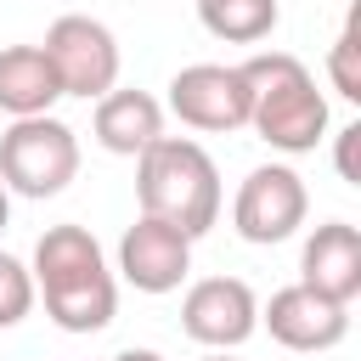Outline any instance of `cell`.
<instances>
[{
    "label": "cell",
    "mask_w": 361,
    "mask_h": 361,
    "mask_svg": "<svg viewBox=\"0 0 361 361\" xmlns=\"http://www.w3.org/2000/svg\"><path fill=\"white\" fill-rule=\"evenodd\" d=\"M79 175V135L51 118H11V130L0 135V186L17 197H56L68 180Z\"/></svg>",
    "instance_id": "277c9868"
},
{
    "label": "cell",
    "mask_w": 361,
    "mask_h": 361,
    "mask_svg": "<svg viewBox=\"0 0 361 361\" xmlns=\"http://www.w3.org/2000/svg\"><path fill=\"white\" fill-rule=\"evenodd\" d=\"M259 322H265V333H271L282 350L316 355V350L344 344V333H350V305H338V299L293 282V288H276V293H271V305L259 310Z\"/></svg>",
    "instance_id": "9c48e42d"
},
{
    "label": "cell",
    "mask_w": 361,
    "mask_h": 361,
    "mask_svg": "<svg viewBox=\"0 0 361 361\" xmlns=\"http://www.w3.org/2000/svg\"><path fill=\"white\" fill-rule=\"evenodd\" d=\"M299 282L350 305L361 293V231L350 220H327L305 237V254H299Z\"/></svg>",
    "instance_id": "8fae6325"
},
{
    "label": "cell",
    "mask_w": 361,
    "mask_h": 361,
    "mask_svg": "<svg viewBox=\"0 0 361 361\" xmlns=\"http://www.w3.org/2000/svg\"><path fill=\"white\" fill-rule=\"evenodd\" d=\"M6 214H11V197H6V186H0V231H6Z\"/></svg>",
    "instance_id": "d6986e66"
},
{
    "label": "cell",
    "mask_w": 361,
    "mask_h": 361,
    "mask_svg": "<svg viewBox=\"0 0 361 361\" xmlns=\"http://www.w3.org/2000/svg\"><path fill=\"white\" fill-rule=\"evenodd\" d=\"M248 79V124L276 152H316L327 135V96L293 51H259L237 62Z\"/></svg>",
    "instance_id": "3957f363"
},
{
    "label": "cell",
    "mask_w": 361,
    "mask_h": 361,
    "mask_svg": "<svg viewBox=\"0 0 361 361\" xmlns=\"http://www.w3.org/2000/svg\"><path fill=\"white\" fill-rule=\"evenodd\" d=\"M355 141H361V124H344L338 130V175L350 186H361V169H355Z\"/></svg>",
    "instance_id": "e0dca14e"
},
{
    "label": "cell",
    "mask_w": 361,
    "mask_h": 361,
    "mask_svg": "<svg viewBox=\"0 0 361 361\" xmlns=\"http://www.w3.org/2000/svg\"><path fill=\"white\" fill-rule=\"evenodd\" d=\"M118 271L135 293H175L192 271V237H180L175 226L141 214L124 237H118Z\"/></svg>",
    "instance_id": "30bf717a"
},
{
    "label": "cell",
    "mask_w": 361,
    "mask_h": 361,
    "mask_svg": "<svg viewBox=\"0 0 361 361\" xmlns=\"http://www.w3.org/2000/svg\"><path fill=\"white\" fill-rule=\"evenodd\" d=\"M276 0H197V23L226 45H254L276 28Z\"/></svg>",
    "instance_id": "5bb4252c"
},
{
    "label": "cell",
    "mask_w": 361,
    "mask_h": 361,
    "mask_svg": "<svg viewBox=\"0 0 361 361\" xmlns=\"http://www.w3.org/2000/svg\"><path fill=\"white\" fill-rule=\"evenodd\" d=\"M203 361H237V355H231V350H209Z\"/></svg>",
    "instance_id": "ffe728a7"
},
{
    "label": "cell",
    "mask_w": 361,
    "mask_h": 361,
    "mask_svg": "<svg viewBox=\"0 0 361 361\" xmlns=\"http://www.w3.org/2000/svg\"><path fill=\"white\" fill-rule=\"evenodd\" d=\"M135 197H141V214L197 243L220 220V169L197 141L158 135L147 152H135Z\"/></svg>",
    "instance_id": "7a4b0ae2"
},
{
    "label": "cell",
    "mask_w": 361,
    "mask_h": 361,
    "mask_svg": "<svg viewBox=\"0 0 361 361\" xmlns=\"http://www.w3.org/2000/svg\"><path fill=\"white\" fill-rule=\"evenodd\" d=\"M164 135V102L147 96V90H107L96 96V141L113 152V158H135L147 152L152 141Z\"/></svg>",
    "instance_id": "7c38bea8"
},
{
    "label": "cell",
    "mask_w": 361,
    "mask_h": 361,
    "mask_svg": "<svg viewBox=\"0 0 361 361\" xmlns=\"http://www.w3.org/2000/svg\"><path fill=\"white\" fill-rule=\"evenodd\" d=\"M56 96H62V85H56V68L39 45H6L0 51V107L11 118L51 113Z\"/></svg>",
    "instance_id": "4fadbf2b"
},
{
    "label": "cell",
    "mask_w": 361,
    "mask_h": 361,
    "mask_svg": "<svg viewBox=\"0 0 361 361\" xmlns=\"http://www.w3.org/2000/svg\"><path fill=\"white\" fill-rule=\"evenodd\" d=\"M28 310H34V276L23 259L0 254V327H17Z\"/></svg>",
    "instance_id": "2e32d148"
},
{
    "label": "cell",
    "mask_w": 361,
    "mask_h": 361,
    "mask_svg": "<svg viewBox=\"0 0 361 361\" xmlns=\"http://www.w3.org/2000/svg\"><path fill=\"white\" fill-rule=\"evenodd\" d=\"M305 209H310L305 180L288 164H259V169H248V180L231 197V226H237L243 243L271 248V243H282L305 226Z\"/></svg>",
    "instance_id": "8992f818"
},
{
    "label": "cell",
    "mask_w": 361,
    "mask_h": 361,
    "mask_svg": "<svg viewBox=\"0 0 361 361\" xmlns=\"http://www.w3.org/2000/svg\"><path fill=\"white\" fill-rule=\"evenodd\" d=\"M169 113L192 130H209V135H226V130H243L248 124V79L243 68L231 62H192L169 79Z\"/></svg>",
    "instance_id": "ba28073f"
},
{
    "label": "cell",
    "mask_w": 361,
    "mask_h": 361,
    "mask_svg": "<svg viewBox=\"0 0 361 361\" xmlns=\"http://www.w3.org/2000/svg\"><path fill=\"white\" fill-rule=\"evenodd\" d=\"M355 56H361V11L344 17V28H338V39L327 51V79H333V90L344 102H361V68H355Z\"/></svg>",
    "instance_id": "9a60e30c"
},
{
    "label": "cell",
    "mask_w": 361,
    "mask_h": 361,
    "mask_svg": "<svg viewBox=\"0 0 361 361\" xmlns=\"http://www.w3.org/2000/svg\"><path fill=\"white\" fill-rule=\"evenodd\" d=\"M259 327V299L243 276H203L180 299V333L203 350H237Z\"/></svg>",
    "instance_id": "52a82bcc"
},
{
    "label": "cell",
    "mask_w": 361,
    "mask_h": 361,
    "mask_svg": "<svg viewBox=\"0 0 361 361\" xmlns=\"http://www.w3.org/2000/svg\"><path fill=\"white\" fill-rule=\"evenodd\" d=\"M34 293L45 299V316L62 333H102L118 310L113 271L102 259V243L85 226H45L34 243Z\"/></svg>",
    "instance_id": "6da1fadb"
},
{
    "label": "cell",
    "mask_w": 361,
    "mask_h": 361,
    "mask_svg": "<svg viewBox=\"0 0 361 361\" xmlns=\"http://www.w3.org/2000/svg\"><path fill=\"white\" fill-rule=\"evenodd\" d=\"M113 361H164V355H158V350H141V344H130V350H118Z\"/></svg>",
    "instance_id": "ac0fdd59"
},
{
    "label": "cell",
    "mask_w": 361,
    "mask_h": 361,
    "mask_svg": "<svg viewBox=\"0 0 361 361\" xmlns=\"http://www.w3.org/2000/svg\"><path fill=\"white\" fill-rule=\"evenodd\" d=\"M39 51L51 56L62 96L96 102V96H107V90L118 85V39H113L107 23L85 17V11L56 17V23L45 28V45H39Z\"/></svg>",
    "instance_id": "5b68a950"
}]
</instances>
